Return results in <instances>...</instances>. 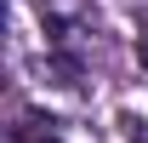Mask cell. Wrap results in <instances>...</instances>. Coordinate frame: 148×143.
Masks as SVG:
<instances>
[{
	"mask_svg": "<svg viewBox=\"0 0 148 143\" xmlns=\"http://www.w3.org/2000/svg\"><path fill=\"white\" fill-rule=\"evenodd\" d=\"M120 132H125V143H148V120H143V115H131V109L120 115Z\"/></svg>",
	"mask_w": 148,
	"mask_h": 143,
	"instance_id": "cell-1",
	"label": "cell"
}]
</instances>
